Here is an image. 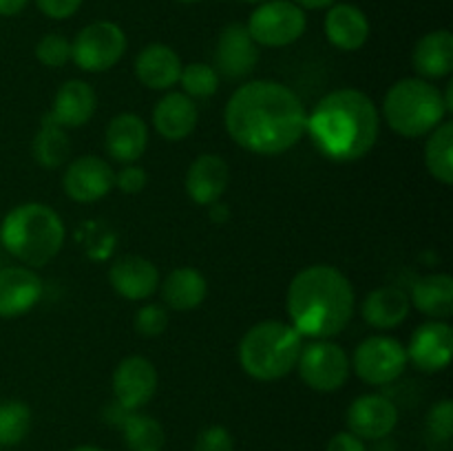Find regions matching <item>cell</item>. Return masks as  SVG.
I'll return each mask as SVG.
<instances>
[{
    "instance_id": "7",
    "label": "cell",
    "mask_w": 453,
    "mask_h": 451,
    "mask_svg": "<svg viewBox=\"0 0 453 451\" xmlns=\"http://www.w3.org/2000/svg\"><path fill=\"white\" fill-rule=\"evenodd\" d=\"M127 34L111 20H96L78 31L71 42V60L87 73L113 69L127 53Z\"/></svg>"
},
{
    "instance_id": "19",
    "label": "cell",
    "mask_w": 453,
    "mask_h": 451,
    "mask_svg": "<svg viewBox=\"0 0 453 451\" xmlns=\"http://www.w3.org/2000/svg\"><path fill=\"white\" fill-rule=\"evenodd\" d=\"M323 31L330 44L341 51H358L370 40V18L352 3H334L327 7Z\"/></svg>"
},
{
    "instance_id": "12",
    "label": "cell",
    "mask_w": 453,
    "mask_h": 451,
    "mask_svg": "<svg viewBox=\"0 0 453 451\" xmlns=\"http://www.w3.org/2000/svg\"><path fill=\"white\" fill-rule=\"evenodd\" d=\"M62 188L78 203L100 202L115 188V171L97 155H82L66 166Z\"/></svg>"
},
{
    "instance_id": "8",
    "label": "cell",
    "mask_w": 453,
    "mask_h": 451,
    "mask_svg": "<svg viewBox=\"0 0 453 451\" xmlns=\"http://www.w3.org/2000/svg\"><path fill=\"white\" fill-rule=\"evenodd\" d=\"M305 9L292 0H265L257 4L246 22L248 34L259 47H288L305 34Z\"/></svg>"
},
{
    "instance_id": "45",
    "label": "cell",
    "mask_w": 453,
    "mask_h": 451,
    "mask_svg": "<svg viewBox=\"0 0 453 451\" xmlns=\"http://www.w3.org/2000/svg\"><path fill=\"white\" fill-rule=\"evenodd\" d=\"M177 3H184V4H195V3H203V0H177Z\"/></svg>"
},
{
    "instance_id": "21",
    "label": "cell",
    "mask_w": 453,
    "mask_h": 451,
    "mask_svg": "<svg viewBox=\"0 0 453 451\" xmlns=\"http://www.w3.org/2000/svg\"><path fill=\"white\" fill-rule=\"evenodd\" d=\"M106 153L119 164H137L149 146V126L137 113H118L104 131Z\"/></svg>"
},
{
    "instance_id": "23",
    "label": "cell",
    "mask_w": 453,
    "mask_h": 451,
    "mask_svg": "<svg viewBox=\"0 0 453 451\" xmlns=\"http://www.w3.org/2000/svg\"><path fill=\"white\" fill-rule=\"evenodd\" d=\"M197 122V104L181 91L166 93L153 109L155 131L168 141L186 140V137L195 131Z\"/></svg>"
},
{
    "instance_id": "34",
    "label": "cell",
    "mask_w": 453,
    "mask_h": 451,
    "mask_svg": "<svg viewBox=\"0 0 453 451\" xmlns=\"http://www.w3.org/2000/svg\"><path fill=\"white\" fill-rule=\"evenodd\" d=\"M425 429H427V436L434 442H447L453 436V402L449 398H442L436 405H432V409L427 411V418H425Z\"/></svg>"
},
{
    "instance_id": "1",
    "label": "cell",
    "mask_w": 453,
    "mask_h": 451,
    "mask_svg": "<svg viewBox=\"0 0 453 451\" xmlns=\"http://www.w3.org/2000/svg\"><path fill=\"white\" fill-rule=\"evenodd\" d=\"M224 124L234 144L257 155H281L305 137L308 111L277 80H252L230 96Z\"/></svg>"
},
{
    "instance_id": "6",
    "label": "cell",
    "mask_w": 453,
    "mask_h": 451,
    "mask_svg": "<svg viewBox=\"0 0 453 451\" xmlns=\"http://www.w3.org/2000/svg\"><path fill=\"white\" fill-rule=\"evenodd\" d=\"M449 111L445 93L418 75L394 82L383 102V118L388 126L407 140L429 135L445 122Z\"/></svg>"
},
{
    "instance_id": "27",
    "label": "cell",
    "mask_w": 453,
    "mask_h": 451,
    "mask_svg": "<svg viewBox=\"0 0 453 451\" xmlns=\"http://www.w3.org/2000/svg\"><path fill=\"white\" fill-rule=\"evenodd\" d=\"M411 308L434 321H447L453 314V279L447 272L420 277L410 292Z\"/></svg>"
},
{
    "instance_id": "15",
    "label": "cell",
    "mask_w": 453,
    "mask_h": 451,
    "mask_svg": "<svg viewBox=\"0 0 453 451\" xmlns=\"http://www.w3.org/2000/svg\"><path fill=\"white\" fill-rule=\"evenodd\" d=\"M407 361L414 363L420 371L436 374L449 367L453 354V330L447 321H425L411 332L407 345Z\"/></svg>"
},
{
    "instance_id": "30",
    "label": "cell",
    "mask_w": 453,
    "mask_h": 451,
    "mask_svg": "<svg viewBox=\"0 0 453 451\" xmlns=\"http://www.w3.org/2000/svg\"><path fill=\"white\" fill-rule=\"evenodd\" d=\"M31 150H34V159L42 168H60L71 155V141L69 135H66V128L42 118Z\"/></svg>"
},
{
    "instance_id": "14",
    "label": "cell",
    "mask_w": 453,
    "mask_h": 451,
    "mask_svg": "<svg viewBox=\"0 0 453 451\" xmlns=\"http://www.w3.org/2000/svg\"><path fill=\"white\" fill-rule=\"evenodd\" d=\"M259 44L248 34L246 25L230 22L221 29L215 44V71L228 80H242L255 71Z\"/></svg>"
},
{
    "instance_id": "46",
    "label": "cell",
    "mask_w": 453,
    "mask_h": 451,
    "mask_svg": "<svg viewBox=\"0 0 453 451\" xmlns=\"http://www.w3.org/2000/svg\"><path fill=\"white\" fill-rule=\"evenodd\" d=\"M239 3H250V4H259V3H265V0H239Z\"/></svg>"
},
{
    "instance_id": "38",
    "label": "cell",
    "mask_w": 453,
    "mask_h": 451,
    "mask_svg": "<svg viewBox=\"0 0 453 451\" xmlns=\"http://www.w3.org/2000/svg\"><path fill=\"white\" fill-rule=\"evenodd\" d=\"M35 7L51 20H66L75 16L84 0H34Z\"/></svg>"
},
{
    "instance_id": "37",
    "label": "cell",
    "mask_w": 453,
    "mask_h": 451,
    "mask_svg": "<svg viewBox=\"0 0 453 451\" xmlns=\"http://www.w3.org/2000/svg\"><path fill=\"white\" fill-rule=\"evenodd\" d=\"M149 184V175L140 164H124L119 172H115V186L122 190L124 195H137L146 188Z\"/></svg>"
},
{
    "instance_id": "17",
    "label": "cell",
    "mask_w": 453,
    "mask_h": 451,
    "mask_svg": "<svg viewBox=\"0 0 453 451\" xmlns=\"http://www.w3.org/2000/svg\"><path fill=\"white\" fill-rule=\"evenodd\" d=\"M109 283L127 301H146L159 287V270L140 255H124L111 264Z\"/></svg>"
},
{
    "instance_id": "20",
    "label": "cell",
    "mask_w": 453,
    "mask_h": 451,
    "mask_svg": "<svg viewBox=\"0 0 453 451\" xmlns=\"http://www.w3.org/2000/svg\"><path fill=\"white\" fill-rule=\"evenodd\" d=\"M97 109L96 88L84 80H69L58 88L53 97L51 113L44 118L62 128H80L91 122Z\"/></svg>"
},
{
    "instance_id": "2",
    "label": "cell",
    "mask_w": 453,
    "mask_h": 451,
    "mask_svg": "<svg viewBox=\"0 0 453 451\" xmlns=\"http://www.w3.org/2000/svg\"><path fill=\"white\" fill-rule=\"evenodd\" d=\"M380 113L367 93L336 88L323 96L308 113L305 135L332 162H357L376 146Z\"/></svg>"
},
{
    "instance_id": "29",
    "label": "cell",
    "mask_w": 453,
    "mask_h": 451,
    "mask_svg": "<svg viewBox=\"0 0 453 451\" xmlns=\"http://www.w3.org/2000/svg\"><path fill=\"white\" fill-rule=\"evenodd\" d=\"M119 429L128 451H162L166 445V432L162 423L142 411H128Z\"/></svg>"
},
{
    "instance_id": "44",
    "label": "cell",
    "mask_w": 453,
    "mask_h": 451,
    "mask_svg": "<svg viewBox=\"0 0 453 451\" xmlns=\"http://www.w3.org/2000/svg\"><path fill=\"white\" fill-rule=\"evenodd\" d=\"M71 451H106V449H102V447H96V445H80V447H73Z\"/></svg>"
},
{
    "instance_id": "5",
    "label": "cell",
    "mask_w": 453,
    "mask_h": 451,
    "mask_svg": "<svg viewBox=\"0 0 453 451\" xmlns=\"http://www.w3.org/2000/svg\"><path fill=\"white\" fill-rule=\"evenodd\" d=\"M303 336L286 321H259L239 340V365L250 378L273 383L290 374L299 361Z\"/></svg>"
},
{
    "instance_id": "10",
    "label": "cell",
    "mask_w": 453,
    "mask_h": 451,
    "mask_svg": "<svg viewBox=\"0 0 453 451\" xmlns=\"http://www.w3.org/2000/svg\"><path fill=\"white\" fill-rule=\"evenodd\" d=\"M407 363V349L401 340L388 334H374L357 345L349 365L363 383L380 387L401 378Z\"/></svg>"
},
{
    "instance_id": "26",
    "label": "cell",
    "mask_w": 453,
    "mask_h": 451,
    "mask_svg": "<svg viewBox=\"0 0 453 451\" xmlns=\"http://www.w3.org/2000/svg\"><path fill=\"white\" fill-rule=\"evenodd\" d=\"M159 287H162L164 305L175 312H188V310L199 308L208 294L206 277L190 265H181V268L168 272Z\"/></svg>"
},
{
    "instance_id": "43",
    "label": "cell",
    "mask_w": 453,
    "mask_h": 451,
    "mask_svg": "<svg viewBox=\"0 0 453 451\" xmlns=\"http://www.w3.org/2000/svg\"><path fill=\"white\" fill-rule=\"evenodd\" d=\"M292 3L299 4L301 9H327L330 4H334L336 0H292Z\"/></svg>"
},
{
    "instance_id": "3",
    "label": "cell",
    "mask_w": 453,
    "mask_h": 451,
    "mask_svg": "<svg viewBox=\"0 0 453 451\" xmlns=\"http://www.w3.org/2000/svg\"><path fill=\"white\" fill-rule=\"evenodd\" d=\"M357 294L349 279L327 264L308 265L288 286L290 325L308 339H334L349 325Z\"/></svg>"
},
{
    "instance_id": "42",
    "label": "cell",
    "mask_w": 453,
    "mask_h": 451,
    "mask_svg": "<svg viewBox=\"0 0 453 451\" xmlns=\"http://www.w3.org/2000/svg\"><path fill=\"white\" fill-rule=\"evenodd\" d=\"M208 215H211V219L215 221L217 226H224L226 221L230 219L228 206H226V203H219V202H215V203H211V206H208Z\"/></svg>"
},
{
    "instance_id": "11",
    "label": "cell",
    "mask_w": 453,
    "mask_h": 451,
    "mask_svg": "<svg viewBox=\"0 0 453 451\" xmlns=\"http://www.w3.org/2000/svg\"><path fill=\"white\" fill-rule=\"evenodd\" d=\"M159 376L153 363L146 356L122 358L113 371V396L124 409L140 411L153 401L157 392Z\"/></svg>"
},
{
    "instance_id": "9",
    "label": "cell",
    "mask_w": 453,
    "mask_h": 451,
    "mask_svg": "<svg viewBox=\"0 0 453 451\" xmlns=\"http://www.w3.org/2000/svg\"><path fill=\"white\" fill-rule=\"evenodd\" d=\"M296 370L310 389L332 394L348 383L352 365L348 352L339 343L332 339H314L312 343L301 348Z\"/></svg>"
},
{
    "instance_id": "40",
    "label": "cell",
    "mask_w": 453,
    "mask_h": 451,
    "mask_svg": "<svg viewBox=\"0 0 453 451\" xmlns=\"http://www.w3.org/2000/svg\"><path fill=\"white\" fill-rule=\"evenodd\" d=\"M127 416H128V409H124V407L119 405L118 401H113L104 409V420L109 424H113V427H122V423H124V418H127Z\"/></svg>"
},
{
    "instance_id": "31",
    "label": "cell",
    "mask_w": 453,
    "mask_h": 451,
    "mask_svg": "<svg viewBox=\"0 0 453 451\" xmlns=\"http://www.w3.org/2000/svg\"><path fill=\"white\" fill-rule=\"evenodd\" d=\"M31 409L22 401L0 402V447H16L29 436Z\"/></svg>"
},
{
    "instance_id": "32",
    "label": "cell",
    "mask_w": 453,
    "mask_h": 451,
    "mask_svg": "<svg viewBox=\"0 0 453 451\" xmlns=\"http://www.w3.org/2000/svg\"><path fill=\"white\" fill-rule=\"evenodd\" d=\"M219 82L221 75L217 73L215 66L206 65V62H190V65L181 66L177 84L190 100H206L219 91Z\"/></svg>"
},
{
    "instance_id": "13",
    "label": "cell",
    "mask_w": 453,
    "mask_h": 451,
    "mask_svg": "<svg viewBox=\"0 0 453 451\" xmlns=\"http://www.w3.org/2000/svg\"><path fill=\"white\" fill-rule=\"evenodd\" d=\"M348 432L365 442L388 438L398 424V407L383 394H363L345 411Z\"/></svg>"
},
{
    "instance_id": "33",
    "label": "cell",
    "mask_w": 453,
    "mask_h": 451,
    "mask_svg": "<svg viewBox=\"0 0 453 451\" xmlns=\"http://www.w3.org/2000/svg\"><path fill=\"white\" fill-rule=\"evenodd\" d=\"M35 57L49 69L65 66L71 60V40L62 34H47L35 44Z\"/></svg>"
},
{
    "instance_id": "24",
    "label": "cell",
    "mask_w": 453,
    "mask_h": 451,
    "mask_svg": "<svg viewBox=\"0 0 453 451\" xmlns=\"http://www.w3.org/2000/svg\"><path fill=\"white\" fill-rule=\"evenodd\" d=\"M410 310V294L403 287L380 286L363 299L361 317L376 330H394L407 321Z\"/></svg>"
},
{
    "instance_id": "25",
    "label": "cell",
    "mask_w": 453,
    "mask_h": 451,
    "mask_svg": "<svg viewBox=\"0 0 453 451\" xmlns=\"http://www.w3.org/2000/svg\"><path fill=\"white\" fill-rule=\"evenodd\" d=\"M411 65L418 78L441 80L453 71V35L447 29H436L425 34L416 42L411 53Z\"/></svg>"
},
{
    "instance_id": "39",
    "label": "cell",
    "mask_w": 453,
    "mask_h": 451,
    "mask_svg": "<svg viewBox=\"0 0 453 451\" xmlns=\"http://www.w3.org/2000/svg\"><path fill=\"white\" fill-rule=\"evenodd\" d=\"M326 451H367L365 440H361L358 436H354L352 432H339L327 440Z\"/></svg>"
},
{
    "instance_id": "41",
    "label": "cell",
    "mask_w": 453,
    "mask_h": 451,
    "mask_svg": "<svg viewBox=\"0 0 453 451\" xmlns=\"http://www.w3.org/2000/svg\"><path fill=\"white\" fill-rule=\"evenodd\" d=\"M27 4H29V0H0V16L3 18L18 16L20 11H25Z\"/></svg>"
},
{
    "instance_id": "18",
    "label": "cell",
    "mask_w": 453,
    "mask_h": 451,
    "mask_svg": "<svg viewBox=\"0 0 453 451\" xmlns=\"http://www.w3.org/2000/svg\"><path fill=\"white\" fill-rule=\"evenodd\" d=\"M230 181V168L224 157L215 153H203L193 159L186 171V193L199 206H211L224 197Z\"/></svg>"
},
{
    "instance_id": "22",
    "label": "cell",
    "mask_w": 453,
    "mask_h": 451,
    "mask_svg": "<svg viewBox=\"0 0 453 451\" xmlns=\"http://www.w3.org/2000/svg\"><path fill=\"white\" fill-rule=\"evenodd\" d=\"M181 60L173 47L164 42H150L137 53L135 75L146 88L168 91L180 82Z\"/></svg>"
},
{
    "instance_id": "28",
    "label": "cell",
    "mask_w": 453,
    "mask_h": 451,
    "mask_svg": "<svg viewBox=\"0 0 453 451\" xmlns=\"http://www.w3.org/2000/svg\"><path fill=\"white\" fill-rule=\"evenodd\" d=\"M425 164L434 180L445 186L453 184V124L449 119H445L427 135Z\"/></svg>"
},
{
    "instance_id": "16",
    "label": "cell",
    "mask_w": 453,
    "mask_h": 451,
    "mask_svg": "<svg viewBox=\"0 0 453 451\" xmlns=\"http://www.w3.org/2000/svg\"><path fill=\"white\" fill-rule=\"evenodd\" d=\"M42 279L27 265L0 270V318H18L42 299Z\"/></svg>"
},
{
    "instance_id": "35",
    "label": "cell",
    "mask_w": 453,
    "mask_h": 451,
    "mask_svg": "<svg viewBox=\"0 0 453 451\" xmlns=\"http://www.w3.org/2000/svg\"><path fill=\"white\" fill-rule=\"evenodd\" d=\"M168 321H171V317H168V310L164 305L146 303L137 310L133 325H135L137 334L144 336V339H157L166 332Z\"/></svg>"
},
{
    "instance_id": "4",
    "label": "cell",
    "mask_w": 453,
    "mask_h": 451,
    "mask_svg": "<svg viewBox=\"0 0 453 451\" xmlns=\"http://www.w3.org/2000/svg\"><path fill=\"white\" fill-rule=\"evenodd\" d=\"M65 221L51 206L27 202L12 208L0 224V243L27 268L47 265L65 246Z\"/></svg>"
},
{
    "instance_id": "36",
    "label": "cell",
    "mask_w": 453,
    "mask_h": 451,
    "mask_svg": "<svg viewBox=\"0 0 453 451\" xmlns=\"http://www.w3.org/2000/svg\"><path fill=\"white\" fill-rule=\"evenodd\" d=\"M195 451H234V438L224 424H211L197 433Z\"/></svg>"
}]
</instances>
